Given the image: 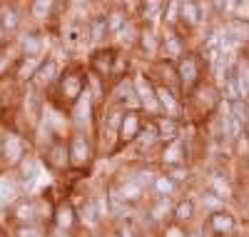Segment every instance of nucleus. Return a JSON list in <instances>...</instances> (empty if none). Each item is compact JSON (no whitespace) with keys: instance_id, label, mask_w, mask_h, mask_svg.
Masks as SVG:
<instances>
[{"instance_id":"f257e3e1","label":"nucleus","mask_w":249,"mask_h":237,"mask_svg":"<svg viewBox=\"0 0 249 237\" xmlns=\"http://www.w3.org/2000/svg\"><path fill=\"white\" fill-rule=\"evenodd\" d=\"M157 172L155 162H137L130 160L120 170L112 172V178L105 182V190L115 210H140L150 198V182Z\"/></svg>"},{"instance_id":"f03ea898","label":"nucleus","mask_w":249,"mask_h":237,"mask_svg":"<svg viewBox=\"0 0 249 237\" xmlns=\"http://www.w3.org/2000/svg\"><path fill=\"white\" fill-rule=\"evenodd\" d=\"M50 93H53V102L57 105V110L68 115L72 107L90 93V75H88L85 65H80V62L65 65L57 85Z\"/></svg>"},{"instance_id":"7ed1b4c3","label":"nucleus","mask_w":249,"mask_h":237,"mask_svg":"<svg viewBox=\"0 0 249 237\" xmlns=\"http://www.w3.org/2000/svg\"><path fill=\"white\" fill-rule=\"evenodd\" d=\"M224 98H222V90L219 85L207 80L202 82L199 88H195L190 95L184 98V113H187V122L195 125V127H202L207 120H212L219 107H222Z\"/></svg>"},{"instance_id":"20e7f679","label":"nucleus","mask_w":249,"mask_h":237,"mask_svg":"<svg viewBox=\"0 0 249 237\" xmlns=\"http://www.w3.org/2000/svg\"><path fill=\"white\" fill-rule=\"evenodd\" d=\"M68 155H70V172L72 175L88 178L92 172V167H95L97 155H100L95 135L85 133V130H70V135H68Z\"/></svg>"},{"instance_id":"39448f33","label":"nucleus","mask_w":249,"mask_h":237,"mask_svg":"<svg viewBox=\"0 0 249 237\" xmlns=\"http://www.w3.org/2000/svg\"><path fill=\"white\" fill-rule=\"evenodd\" d=\"M175 68H177V80H179L182 100L190 95L195 88H199L202 82L210 80V62H207V58L199 53V48H192Z\"/></svg>"},{"instance_id":"423d86ee","label":"nucleus","mask_w":249,"mask_h":237,"mask_svg":"<svg viewBox=\"0 0 249 237\" xmlns=\"http://www.w3.org/2000/svg\"><path fill=\"white\" fill-rule=\"evenodd\" d=\"M155 165L157 170H170V167H179V165H195V153H192V138L182 135L177 140L162 142L157 155H155Z\"/></svg>"},{"instance_id":"0eeeda50","label":"nucleus","mask_w":249,"mask_h":237,"mask_svg":"<svg viewBox=\"0 0 249 237\" xmlns=\"http://www.w3.org/2000/svg\"><path fill=\"white\" fill-rule=\"evenodd\" d=\"M132 90H135V98H137V107L140 113L147 118V120H157L162 118V107L157 102V93H155V82L152 78L147 75V70L140 68L132 73Z\"/></svg>"},{"instance_id":"6e6552de","label":"nucleus","mask_w":249,"mask_h":237,"mask_svg":"<svg viewBox=\"0 0 249 237\" xmlns=\"http://www.w3.org/2000/svg\"><path fill=\"white\" fill-rule=\"evenodd\" d=\"M28 155H30L28 135L18 130H5L0 135V167L3 170H15Z\"/></svg>"},{"instance_id":"1a4fd4ad","label":"nucleus","mask_w":249,"mask_h":237,"mask_svg":"<svg viewBox=\"0 0 249 237\" xmlns=\"http://www.w3.org/2000/svg\"><path fill=\"white\" fill-rule=\"evenodd\" d=\"M45 215L40 207V200L33 195H20L10 207H8V222L18 230V227H35L43 225Z\"/></svg>"},{"instance_id":"9d476101","label":"nucleus","mask_w":249,"mask_h":237,"mask_svg":"<svg viewBox=\"0 0 249 237\" xmlns=\"http://www.w3.org/2000/svg\"><path fill=\"white\" fill-rule=\"evenodd\" d=\"M117 55L120 50L115 45H102V48H95L90 50L88 55V75L100 80L102 85H110L112 82V75H115V62H117Z\"/></svg>"},{"instance_id":"9b49d317","label":"nucleus","mask_w":249,"mask_h":237,"mask_svg":"<svg viewBox=\"0 0 249 237\" xmlns=\"http://www.w3.org/2000/svg\"><path fill=\"white\" fill-rule=\"evenodd\" d=\"M40 165H45L53 175L65 178L70 175V155H68V138H50L40 150Z\"/></svg>"},{"instance_id":"f8f14e48","label":"nucleus","mask_w":249,"mask_h":237,"mask_svg":"<svg viewBox=\"0 0 249 237\" xmlns=\"http://www.w3.org/2000/svg\"><path fill=\"white\" fill-rule=\"evenodd\" d=\"M192 48H195V45H192V38L187 35V33L160 28V60L177 65V62H179L187 53H190Z\"/></svg>"},{"instance_id":"ddd939ff","label":"nucleus","mask_w":249,"mask_h":237,"mask_svg":"<svg viewBox=\"0 0 249 237\" xmlns=\"http://www.w3.org/2000/svg\"><path fill=\"white\" fill-rule=\"evenodd\" d=\"M197 178H202L199 187L214 192V195L222 198L224 202H232V200L237 198V185H234V180H232V175H230V170H227L224 165L207 167L204 175H197Z\"/></svg>"},{"instance_id":"4468645a","label":"nucleus","mask_w":249,"mask_h":237,"mask_svg":"<svg viewBox=\"0 0 249 237\" xmlns=\"http://www.w3.org/2000/svg\"><path fill=\"white\" fill-rule=\"evenodd\" d=\"M144 125H147V118H144L140 110H124L120 130H117V142H115V155L127 153V150L137 142V138L142 135Z\"/></svg>"},{"instance_id":"2eb2a0df","label":"nucleus","mask_w":249,"mask_h":237,"mask_svg":"<svg viewBox=\"0 0 249 237\" xmlns=\"http://www.w3.org/2000/svg\"><path fill=\"white\" fill-rule=\"evenodd\" d=\"M55 232L65 235V237H75V232L80 230V217H77V205L72 198L62 195L55 200V210H53V222Z\"/></svg>"},{"instance_id":"dca6fc26","label":"nucleus","mask_w":249,"mask_h":237,"mask_svg":"<svg viewBox=\"0 0 249 237\" xmlns=\"http://www.w3.org/2000/svg\"><path fill=\"white\" fill-rule=\"evenodd\" d=\"M132 58L142 60V68H147L160 60V28L140 25V38L132 50Z\"/></svg>"},{"instance_id":"f3484780","label":"nucleus","mask_w":249,"mask_h":237,"mask_svg":"<svg viewBox=\"0 0 249 237\" xmlns=\"http://www.w3.org/2000/svg\"><path fill=\"white\" fill-rule=\"evenodd\" d=\"M202 230L210 235V237H217V235H237V227H239V220L232 207H222L199 222Z\"/></svg>"},{"instance_id":"a211bd4d","label":"nucleus","mask_w":249,"mask_h":237,"mask_svg":"<svg viewBox=\"0 0 249 237\" xmlns=\"http://www.w3.org/2000/svg\"><path fill=\"white\" fill-rule=\"evenodd\" d=\"M45 58H33V55H18L10 65V80L18 85V88H30L40 65H43Z\"/></svg>"},{"instance_id":"6ab92c4d","label":"nucleus","mask_w":249,"mask_h":237,"mask_svg":"<svg viewBox=\"0 0 249 237\" xmlns=\"http://www.w3.org/2000/svg\"><path fill=\"white\" fill-rule=\"evenodd\" d=\"M15 48H18V55L45 58V48H48L45 33L40 30V28H33V30H20V33L15 35Z\"/></svg>"},{"instance_id":"aec40b11","label":"nucleus","mask_w":249,"mask_h":237,"mask_svg":"<svg viewBox=\"0 0 249 237\" xmlns=\"http://www.w3.org/2000/svg\"><path fill=\"white\" fill-rule=\"evenodd\" d=\"M60 75H62L60 60H57L55 55H45L43 65H40V70H37V75H35V80H33L30 88H35L37 93H50L55 85H57Z\"/></svg>"},{"instance_id":"412c9836","label":"nucleus","mask_w":249,"mask_h":237,"mask_svg":"<svg viewBox=\"0 0 249 237\" xmlns=\"http://www.w3.org/2000/svg\"><path fill=\"white\" fill-rule=\"evenodd\" d=\"M85 38H88V45L95 50V48H102V45H110V33H107V23H105V13L100 10H92L88 25H85Z\"/></svg>"},{"instance_id":"4be33fe9","label":"nucleus","mask_w":249,"mask_h":237,"mask_svg":"<svg viewBox=\"0 0 249 237\" xmlns=\"http://www.w3.org/2000/svg\"><path fill=\"white\" fill-rule=\"evenodd\" d=\"M172 220L184 225V227H195L199 225V207H197V200L195 195L184 192L182 198L175 200V212H172Z\"/></svg>"},{"instance_id":"5701e85b","label":"nucleus","mask_w":249,"mask_h":237,"mask_svg":"<svg viewBox=\"0 0 249 237\" xmlns=\"http://www.w3.org/2000/svg\"><path fill=\"white\" fill-rule=\"evenodd\" d=\"M25 8L18 3H0V33L3 35H15L23 30L25 20Z\"/></svg>"},{"instance_id":"b1692460","label":"nucleus","mask_w":249,"mask_h":237,"mask_svg":"<svg viewBox=\"0 0 249 237\" xmlns=\"http://www.w3.org/2000/svg\"><path fill=\"white\" fill-rule=\"evenodd\" d=\"M184 192L175 185V180L167 175L164 170H157L155 172V178L150 182V198H164V200H177L182 198Z\"/></svg>"},{"instance_id":"393cba45","label":"nucleus","mask_w":249,"mask_h":237,"mask_svg":"<svg viewBox=\"0 0 249 237\" xmlns=\"http://www.w3.org/2000/svg\"><path fill=\"white\" fill-rule=\"evenodd\" d=\"M162 10H164V3H160V0H142V3H137L135 20L140 25L162 28Z\"/></svg>"},{"instance_id":"a878e982","label":"nucleus","mask_w":249,"mask_h":237,"mask_svg":"<svg viewBox=\"0 0 249 237\" xmlns=\"http://www.w3.org/2000/svg\"><path fill=\"white\" fill-rule=\"evenodd\" d=\"M152 122H155L160 142H170V140L182 138L184 130H187V125H190V122H182V120H175V118H167V115H162V118H157Z\"/></svg>"},{"instance_id":"bb28decb","label":"nucleus","mask_w":249,"mask_h":237,"mask_svg":"<svg viewBox=\"0 0 249 237\" xmlns=\"http://www.w3.org/2000/svg\"><path fill=\"white\" fill-rule=\"evenodd\" d=\"M15 172H18V175H15L18 185H20V187H30V185L35 182V178L40 175V158L30 153L23 162L15 167Z\"/></svg>"},{"instance_id":"cd10ccee","label":"nucleus","mask_w":249,"mask_h":237,"mask_svg":"<svg viewBox=\"0 0 249 237\" xmlns=\"http://www.w3.org/2000/svg\"><path fill=\"white\" fill-rule=\"evenodd\" d=\"M195 200H197V207H202V210H204V217H207V215H212V212H217V210H222V207H230V202H224L222 198H217L214 192L204 190V187H199V190H197Z\"/></svg>"},{"instance_id":"c85d7f7f","label":"nucleus","mask_w":249,"mask_h":237,"mask_svg":"<svg viewBox=\"0 0 249 237\" xmlns=\"http://www.w3.org/2000/svg\"><path fill=\"white\" fill-rule=\"evenodd\" d=\"M162 28L164 30H179V0H167V3H164Z\"/></svg>"},{"instance_id":"c756f323","label":"nucleus","mask_w":249,"mask_h":237,"mask_svg":"<svg viewBox=\"0 0 249 237\" xmlns=\"http://www.w3.org/2000/svg\"><path fill=\"white\" fill-rule=\"evenodd\" d=\"M155 237H190V227H184V225L170 220L167 225H162V227L155 232Z\"/></svg>"},{"instance_id":"7c9ffc66","label":"nucleus","mask_w":249,"mask_h":237,"mask_svg":"<svg viewBox=\"0 0 249 237\" xmlns=\"http://www.w3.org/2000/svg\"><path fill=\"white\" fill-rule=\"evenodd\" d=\"M13 237H48L43 225H35V227H18Z\"/></svg>"},{"instance_id":"2f4dec72","label":"nucleus","mask_w":249,"mask_h":237,"mask_svg":"<svg viewBox=\"0 0 249 237\" xmlns=\"http://www.w3.org/2000/svg\"><path fill=\"white\" fill-rule=\"evenodd\" d=\"M100 237H120V232L115 230V225H107L105 230H102V235Z\"/></svg>"},{"instance_id":"473e14b6","label":"nucleus","mask_w":249,"mask_h":237,"mask_svg":"<svg viewBox=\"0 0 249 237\" xmlns=\"http://www.w3.org/2000/svg\"><path fill=\"white\" fill-rule=\"evenodd\" d=\"M0 237H13V235H10V232H8L5 227H0Z\"/></svg>"},{"instance_id":"72a5a7b5","label":"nucleus","mask_w":249,"mask_h":237,"mask_svg":"<svg viewBox=\"0 0 249 237\" xmlns=\"http://www.w3.org/2000/svg\"><path fill=\"white\" fill-rule=\"evenodd\" d=\"M244 138H247V145H249V125H247V133H244Z\"/></svg>"},{"instance_id":"f704fd0d","label":"nucleus","mask_w":249,"mask_h":237,"mask_svg":"<svg viewBox=\"0 0 249 237\" xmlns=\"http://www.w3.org/2000/svg\"><path fill=\"white\" fill-rule=\"evenodd\" d=\"M217 237H239V235H217Z\"/></svg>"}]
</instances>
